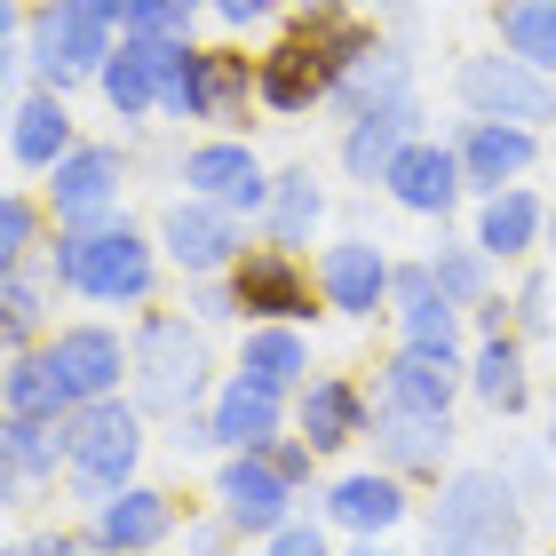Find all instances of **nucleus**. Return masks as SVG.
I'll return each instance as SVG.
<instances>
[{"label": "nucleus", "mask_w": 556, "mask_h": 556, "mask_svg": "<svg viewBox=\"0 0 556 556\" xmlns=\"http://www.w3.org/2000/svg\"><path fill=\"white\" fill-rule=\"evenodd\" d=\"M56 278L96 302H143L151 294V247L128 223H72L56 239Z\"/></svg>", "instance_id": "f257e3e1"}, {"label": "nucleus", "mask_w": 556, "mask_h": 556, "mask_svg": "<svg viewBox=\"0 0 556 556\" xmlns=\"http://www.w3.org/2000/svg\"><path fill=\"white\" fill-rule=\"evenodd\" d=\"M199 390H207V342H199L184 318L151 311V318L136 326V406L184 414Z\"/></svg>", "instance_id": "f03ea898"}, {"label": "nucleus", "mask_w": 556, "mask_h": 556, "mask_svg": "<svg viewBox=\"0 0 556 556\" xmlns=\"http://www.w3.org/2000/svg\"><path fill=\"white\" fill-rule=\"evenodd\" d=\"M438 548H517L525 541V517H517V493L501 469H462L438 501V525H429Z\"/></svg>", "instance_id": "7ed1b4c3"}, {"label": "nucleus", "mask_w": 556, "mask_h": 556, "mask_svg": "<svg viewBox=\"0 0 556 556\" xmlns=\"http://www.w3.org/2000/svg\"><path fill=\"white\" fill-rule=\"evenodd\" d=\"M64 438H72V462L64 469L80 477L88 493H119V485H128V469H136V453H143L136 406H119V397H88V406H72Z\"/></svg>", "instance_id": "20e7f679"}, {"label": "nucleus", "mask_w": 556, "mask_h": 556, "mask_svg": "<svg viewBox=\"0 0 556 556\" xmlns=\"http://www.w3.org/2000/svg\"><path fill=\"white\" fill-rule=\"evenodd\" d=\"M462 104L477 119H525V128H548V119H556V88H548L541 64H525L509 48V56H469L462 64Z\"/></svg>", "instance_id": "39448f33"}, {"label": "nucleus", "mask_w": 556, "mask_h": 556, "mask_svg": "<svg viewBox=\"0 0 556 556\" xmlns=\"http://www.w3.org/2000/svg\"><path fill=\"white\" fill-rule=\"evenodd\" d=\"M33 56L48 72V88H72L88 64L112 56V24L88 9V0H40L33 16Z\"/></svg>", "instance_id": "423d86ee"}, {"label": "nucleus", "mask_w": 556, "mask_h": 556, "mask_svg": "<svg viewBox=\"0 0 556 556\" xmlns=\"http://www.w3.org/2000/svg\"><path fill=\"white\" fill-rule=\"evenodd\" d=\"M160 239H167V255L184 263V270L207 278V270H223V263L239 255V207H223V199H207V191L175 199L167 223H160Z\"/></svg>", "instance_id": "0eeeda50"}, {"label": "nucleus", "mask_w": 556, "mask_h": 556, "mask_svg": "<svg viewBox=\"0 0 556 556\" xmlns=\"http://www.w3.org/2000/svg\"><path fill=\"white\" fill-rule=\"evenodd\" d=\"M414 119H421L414 88H406V96H382V104H366L358 119H350V136H342V167L358 175V184H382L390 160L414 143Z\"/></svg>", "instance_id": "6e6552de"}, {"label": "nucleus", "mask_w": 556, "mask_h": 556, "mask_svg": "<svg viewBox=\"0 0 556 556\" xmlns=\"http://www.w3.org/2000/svg\"><path fill=\"white\" fill-rule=\"evenodd\" d=\"M239 287V311H263V318H311V278L287 247H255V255H239L231 270Z\"/></svg>", "instance_id": "1a4fd4ad"}, {"label": "nucleus", "mask_w": 556, "mask_h": 556, "mask_svg": "<svg viewBox=\"0 0 556 556\" xmlns=\"http://www.w3.org/2000/svg\"><path fill=\"white\" fill-rule=\"evenodd\" d=\"M184 184L223 199V207H247V215L270 199V175H263V160L247 143H199V151H184Z\"/></svg>", "instance_id": "9d476101"}, {"label": "nucleus", "mask_w": 556, "mask_h": 556, "mask_svg": "<svg viewBox=\"0 0 556 556\" xmlns=\"http://www.w3.org/2000/svg\"><path fill=\"white\" fill-rule=\"evenodd\" d=\"M462 151H438V143H406L390 160V175L382 184L397 191V207H414V215H445L453 199H462Z\"/></svg>", "instance_id": "9b49d317"}, {"label": "nucleus", "mask_w": 556, "mask_h": 556, "mask_svg": "<svg viewBox=\"0 0 556 556\" xmlns=\"http://www.w3.org/2000/svg\"><path fill=\"white\" fill-rule=\"evenodd\" d=\"M287 477L270 469V453H239V462H223V517H231V533H270L278 517H287Z\"/></svg>", "instance_id": "f8f14e48"}, {"label": "nucleus", "mask_w": 556, "mask_h": 556, "mask_svg": "<svg viewBox=\"0 0 556 556\" xmlns=\"http://www.w3.org/2000/svg\"><path fill=\"white\" fill-rule=\"evenodd\" d=\"M255 72H263V104H270V112H311L318 96H334V64L311 48V33L278 40Z\"/></svg>", "instance_id": "ddd939ff"}, {"label": "nucleus", "mask_w": 556, "mask_h": 556, "mask_svg": "<svg viewBox=\"0 0 556 556\" xmlns=\"http://www.w3.org/2000/svg\"><path fill=\"white\" fill-rule=\"evenodd\" d=\"M318 287H326V302H334V311H350V318H374V311H382V294H390V263H382V247H366V239L326 247Z\"/></svg>", "instance_id": "4468645a"}, {"label": "nucleus", "mask_w": 556, "mask_h": 556, "mask_svg": "<svg viewBox=\"0 0 556 556\" xmlns=\"http://www.w3.org/2000/svg\"><path fill=\"white\" fill-rule=\"evenodd\" d=\"M48 350H56V366L72 374L80 406H88V397H112V390H119V374H136V350H119L112 326H72V334H56Z\"/></svg>", "instance_id": "2eb2a0df"}, {"label": "nucleus", "mask_w": 556, "mask_h": 556, "mask_svg": "<svg viewBox=\"0 0 556 556\" xmlns=\"http://www.w3.org/2000/svg\"><path fill=\"white\" fill-rule=\"evenodd\" d=\"M112 191H119V151H64L56 184H48V199H56L64 223H104Z\"/></svg>", "instance_id": "dca6fc26"}, {"label": "nucleus", "mask_w": 556, "mask_h": 556, "mask_svg": "<svg viewBox=\"0 0 556 556\" xmlns=\"http://www.w3.org/2000/svg\"><path fill=\"white\" fill-rule=\"evenodd\" d=\"M374 445H382L390 469H438L453 453V421L421 414V406H382V414H374Z\"/></svg>", "instance_id": "f3484780"}, {"label": "nucleus", "mask_w": 556, "mask_h": 556, "mask_svg": "<svg viewBox=\"0 0 556 556\" xmlns=\"http://www.w3.org/2000/svg\"><path fill=\"white\" fill-rule=\"evenodd\" d=\"M175 48H184V40H143V33H128V40H119V56H104V96H112L119 112H151V104H160L167 64H175Z\"/></svg>", "instance_id": "a211bd4d"}, {"label": "nucleus", "mask_w": 556, "mask_h": 556, "mask_svg": "<svg viewBox=\"0 0 556 556\" xmlns=\"http://www.w3.org/2000/svg\"><path fill=\"white\" fill-rule=\"evenodd\" d=\"M270 438H278V390L255 382V374H239V382L215 397V445H231V453H263Z\"/></svg>", "instance_id": "6ab92c4d"}, {"label": "nucleus", "mask_w": 556, "mask_h": 556, "mask_svg": "<svg viewBox=\"0 0 556 556\" xmlns=\"http://www.w3.org/2000/svg\"><path fill=\"white\" fill-rule=\"evenodd\" d=\"M462 167H469V184L501 191L509 175L533 167V128H525V119H477L469 143H462Z\"/></svg>", "instance_id": "aec40b11"}, {"label": "nucleus", "mask_w": 556, "mask_h": 556, "mask_svg": "<svg viewBox=\"0 0 556 556\" xmlns=\"http://www.w3.org/2000/svg\"><path fill=\"white\" fill-rule=\"evenodd\" d=\"M0 453H9V493H16V485H33V477H56V462H72V438H64V421H48V414H9Z\"/></svg>", "instance_id": "412c9836"}, {"label": "nucleus", "mask_w": 556, "mask_h": 556, "mask_svg": "<svg viewBox=\"0 0 556 556\" xmlns=\"http://www.w3.org/2000/svg\"><path fill=\"white\" fill-rule=\"evenodd\" d=\"M80 406V390H72V374L56 366V350H40V358H9V414H48V421H72Z\"/></svg>", "instance_id": "4be33fe9"}, {"label": "nucleus", "mask_w": 556, "mask_h": 556, "mask_svg": "<svg viewBox=\"0 0 556 556\" xmlns=\"http://www.w3.org/2000/svg\"><path fill=\"white\" fill-rule=\"evenodd\" d=\"M9 151L24 167H56L64 151H72V112H64V88H48V96H24L16 104V128H9Z\"/></svg>", "instance_id": "5701e85b"}, {"label": "nucleus", "mask_w": 556, "mask_h": 556, "mask_svg": "<svg viewBox=\"0 0 556 556\" xmlns=\"http://www.w3.org/2000/svg\"><path fill=\"white\" fill-rule=\"evenodd\" d=\"M390 406H421V414H445L453 406V358L445 350H421V342H406L390 358Z\"/></svg>", "instance_id": "b1692460"}, {"label": "nucleus", "mask_w": 556, "mask_h": 556, "mask_svg": "<svg viewBox=\"0 0 556 556\" xmlns=\"http://www.w3.org/2000/svg\"><path fill=\"white\" fill-rule=\"evenodd\" d=\"M358 429H366V397L350 382H311V390H302V438H311L318 453L350 445Z\"/></svg>", "instance_id": "393cba45"}, {"label": "nucleus", "mask_w": 556, "mask_h": 556, "mask_svg": "<svg viewBox=\"0 0 556 556\" xmlns=\"http://www.w3.org/2000/svg\"><path fill=\"white\" fill-rule=\"evenodd\" d=\"M96 541H104V548H151V541H167V493L119 485V501H104V517H96Z\"/></svg>", "instance_id": "a878e982"}, {"label": "nucleus", "mask_w": 556, "mask_h": 556, "mask_svg": "<svg viewBox=\"0 0 556 556\" xmlns=\"http://www.w3.org/2000/svg\"><path fill=\"white\" fill-rule=\"evenodd\" d=\"M239 374H255V382H270V390H294L302 374H311V350H302V334L278 318V326H255V334H247Z\"/></svg>", "instance_id": "bb28decb"}, {"label": "nucleus", "mask_w": 556, "mask_h": 556, "mask_svg": "<svg viewBox=\"0 0 556 556\" xmlns=\"http://www.w3.org/2000/svg\"><path fill=\"white\" fill-rule=\"evenodd\" d=\"M469 390L485 397L493 414H525V397H533V390H525V350H517L509 334H501V326H493V342L477 350V366H469Z\"/></svg>", "instance_id": "cd10ccee"}, {"label": "nucleus", "mask_w": 556, "mask_h": 556, "mask_svg": "<svg viewBox=\"0 0 556 556\" xmlns=\"http://www.w3.org/2000/svg\"><path fill=\"white\" fill-rule=\"evenodd\" d=\"M334 96L350 104V119H358L366 104H382V96H406V56H397V48H382V40H374L366 56H350V64L334 72Z\"/></svg>", "instance_id": "c85d7f7f"}, {"label": "nucleus", "mask_w": 556, "mask_h": 556, "mask_svg": "<svg viewBox=\"0 0 556 556\" xmlns=\"http://www.w3.org/2000/svg\"><path fill=\"white\" fill-rule=\"evenodd\" d=\"M406 517V493H397V477H342L334 485V525L350 533H382V525Z\"/></svg>", "instance_id": "c756f323"}, {"label": "nucleus", "mask_w": 556, "mask_h": 556, "mask_svg": "<svg viewBox=\"0 0 556 556\" xmlns=\"http://www.w3.org/2000/svg\"><path fill=\"white\" fill-rule=\"evenodd\" d=\"M541 231V207H533V191H493L485 199V215H477V247L485 255H525Z\"/></svg>", "instance_id": "7c9ffc66"}, {"label": "nucleus", "mask_w": 556, "mask_h": 556, "mask_svg": "<svg viewBox=\"0 0 556 556\" xmlns=\"http://www.w3.org/2000/svg\"><path fill=\"white\" fill-rule=\"evenodd\" d=\"M501 40H509L525 64L556 72V0H501Z\"/></svg>", "instance_id": "2f4dec72"}, {"label": "nucleus", "mask_w": 556, "mask_h": 556, "mask_svg": "<svg viewBox=\"0 0 556 556\" xmlns=\"http://www.w3.org/2000/svg\"><path fill=\"white\" fill-rule=\"evenodd\" d=\"M318 207H326V199H318V175H311V167H287V175L270 184V239L294 247V239L318 223Z\"/></svg>", "instance_id": "473e14b6"}, {"label": "nucleus", "mask_w": 556, "mask_h": 556, "mask_svg": "<svg viewBox=\"0 0 556 556\" xmlns=\"http://www.w3.org/2000/svg\"><path fill=\"white\" fill-rule=\"evenodd\" d=\"M247 96H263V72H247V56L231 48H207V119H247Z\"/></svg>", "instance_id": "72a5a7b5"}, {"label": "nucleus", "mask_w": 556, "mask_h": 556, "mask_svg": "<svg viewBox=\"0 0 556 556\" xmlns=\"http://www.w3.org/2000/svg\"><path fill=\"white\" fill-rule=\"evenodd\" d=\"M160 112L167 119H207V48H175L167 80H160Z\"/></svg>", "instance_id": "f704fd0d"}, {"label": "nucleus", "mask_w": 556, "mask_h": 556, "mask_svg": "<svg viewBox=\"0 0 556 556\" xmlns=\"http://www.w3.org/2000/svg\"><path fill=\"white\" fill-rule=\"evenodd\" d=\"M406 342H421V350H462V318H453V294L445 287H421L414 302H406Z\"/></svg>", "instance_id": "c9c22d12"}, {"label": "nucleus", "mask_w": 556, "mask_h": 556, "mask_svg": "<svg viewBox=\"0 0 556 556\" xmlns=\"http://www.w3.org/2000/svg\"><path fill=\"white\" fill-rule=\"evenodd\" d=\"M0 302H9V350H24L33 326H40V287L24 278V263H9V294H0Z\"/></svg>", "instance_id": "e433bc0d"}, {"label": "nucleus", "mask_w": 556, "mask_h": 556, "mask_svg": "<svg viewBox=\"0 0 556 556\" xmlns=\"http://www.w3.org/2000/svg\"><path fill=\"white\" fill-rule=\"evenodd\" d=\"M429 270H438V287H445L453 302H477V294H485V263L462 255V247H445V255L429 263Z\"/></svg>", "instance_id": "4c0bfd02"}, {"label": "nucleus", "mask_w": 556, "mask_h": 556, "mask_svg": "<svg viewBox=\"0 0 556 556\" xmlns=\"http://www.w3.org/2000/svg\"><path fill=\"white\" fill-rule=\"evenodd\" d=\"M119 33H143V40H184V0H136Z\"/></svg>", "instance_id": "58836bf2"}, {"label": "nucleus", "mask_w": 556, "mask_h": 556, "mask_svg": "<svg viewBox=\"0 0 556 556\" xmlns=\"http://www.w3.org/2000/svg\"><path fill=\"white\" fill-rule=\"evenodd\" d=\"M33 231H40L33 199H9V207H0V263H24V247H33Z\"/></svg>", "instance_id": "ea45409f"}, {"label": "nucleus", "mask_w": 556, "mask_h": 556, "mask_svg": "<svg viewBox=\"0 0 556 556\" xmlns=\"http://www.w3.org/2000/svg\"><path fill=\"white\" fill-rule=\"evenodd\" d=\"M263 453H270V469L287 477V485H302V477H311V453H318V445H311V438H302V445H278V438H270Z\"/></svg>", "instance_id": "a19ab883"}, {"label": "nucleus", "mask_w": 556, "mask_h": 556, "mask_svg": "<svg viewBox=\"0 0 556 556\" xmlns=\"http://www.w3.org/2000/svg\"><path fill=\"white\" fill-rule=\"evenodd\" d=\"M318 541H326L318 525H287V517L270 525V548H287V556H318Z\"/></svg>", "instance_id": "79ce46f5"}, {"label": "nucleus", "mask_w": 556, "mask_h": 556, "mask_svg": "<svg viewBox=\"0 0 556 556\" xmlns=\"http://www.w3.org/2000/svg\"><path fill=\"white\" fill-rule=\"evenodd\" d=\"M191 311H199V318H231V311H239V287H215V278H207V287L191 294Z\"/></svg>", "instance_id": "37998d69"}, {"label": "nucleus", "mask_w": 556, "mask_h": 556, "mask_svg": "<svg viewBox=\"0 0 556 556\" xmlns=\"http://www.w3.org/2000/svg\"><path fill=\"white\" fill-rule=\"evenodd\" d=\"M517 311H525V334H541V326H548V287H541V278L517 294Z\"/></svg>", "instance_id": "c03bdc74"}, {"label": "nucleus", "mask_w": 556, "mask_h": 556, "mask_svg": "<svg viewBox=\"0 0 556 556\" xmlns=\"http://www.w3.org/2000/svg\"><path fill=\"white\" fill-rule=\"evenodd\" d=\"M215 9H223V16H231V24H247V16H263V9H270V0H215Z\"/></svg>", "instance_id": "a18cd8bd"}, {"label": "nucleus", "mask_w": 556, "mask_h": 556, "mask_svg": "<svg viewBox=\"0 0 556 556\" xmlns=\"http://www.w3.org/2000/svg\"><path fill=\"white\" fill-rule=\"evenodd\" d=\"M88 9L104 16V24H128V9H136V0H88Z\"/></svg>", "instance_id": "49530a36"}, {"label": "nucleus", "mask_w": 556, "mask_h": 556, "mask_svg": "<svg viewBox=\"0 0 556 556\" xmlns=\"http://www.w3.org/2000/svg\"><path fill=\"white\" fill-rule=\"evenodd\" d=\"M382 9H406V0H382Z\"/></svg>", "instance_id": "de8ad7c7"}, {"label": "nucleus", "mask_w": 556, "mask_h": 556, "mask_svg": "<svg viewBox=\"0 0 556 556\" xmlns=\"http://www.w3.org/2000/svg\"><path fill=\"white\" fill-rule=\"evenodd\" d=\"M548 239H556V215H548Z\"/></svg>", "instance_id": "09e8293b"}, {"label": "nucleus", "mask_w": 556, "mask_h": 556, "mask_svg": "<svg viewBox=\"0 0 556 556\" xmlns=\"http://www.w3.org/2000/svg\"><path fill=\"white\" fill-rule=\"evenodd\" d=\"M184 9H191V0H184Z\"/></svg>", "instance_id": "8fccbe9b"}, {"label": "nucleus", "mask_w": 556, "mask_h": 556, "mask_svg": "<svg viewBox=\"0 0 556 556\" xmlns=\"http://www.w3.org/2000/svg\"><path fill=\"white\" fill-rule=\"evenodd\" d=\"M548 445H556V438H548Z\"/></svg>", "instance_id": "3c124183"}]
</instances>
